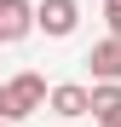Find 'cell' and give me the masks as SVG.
Here are the masks:
<instances>
[{
	"label": "cell",
	"instance_id": "4",
	"mask_svg": "<svg viewBox=\"0 0 121 127\" xmlns=\"http://www.w3.org/2000/svg\"><path fill=\"white\" fill-rule=\"evenodd\" d=\"M87 64H92V75H98V81H110V87H121V40H98Z\"/></svg>",
	"mask_w": 121,
	"mask_h": 127
},
{
	"label": "cell",
	"instance_id": "8",
	"mask_svg": "<svg viewBox=\"0 0 121 127\" xmlns=\"http://www.w3.org/2000/svg\"><path fill=\"white\" fill-rule=\"evenodd\" d=\"M115 127H121V121H115Z\"/></svg>",
	"mask_w": 121,
	"mask_h": 127
},
{
	"label": "cell",
	"instance_id": "6",
	"mask_svg": "<svg viewBox=\"0 0 121 127\" xmlns=\"http://www.w3.org/2000/svg\"><path fill=\"white\" fill-rule=\"evenodd\" d=\"M92 121H104V127L121 121V87H110V81L92 87Z\"/></svg>",
	"mask_w": 121,
	"mask_h": 127
},
{
	"label": "cell",
	"instance_id": "5",
	"mask_svg": "<svg viewBox=\"0 0 121 127\" xmlns=\"http://www.w3.org/2000/svg\"><path fill=\"white\" fill-rule=\"evenodd\" d=\"M46 104H52L58 116H69V121H75V116H92V93H87V87H52Z\"/></svg>",
	"mask_w": 121,
	"mask_h": 127
},
{
	"label": "cell",
	"instance_id": "2",
	"mask_svg": "<svg viewBox=\"0 0 121 127\" xmlns=\"http://www.w3.org/2000/svg\"><path fill=\"white\" fill-rule=\"evenodd\" d=\"M75 23H81V6L75 0H40L35 6V29H46V35H75Z\"/></svg>",
	"mask_w": 121,
	"mask_h": 127
},
{
	"label": "cell",
	"instance_id": "3",
	"mask_svg": "<svg viewBox=\"0 0 121 127\" xmlns=\"http://www.w3.org/2000/svg\"><path fill=\"white\" fill-rule=\"evenodd\" d=\"M35 29V6L29 0H0V46L6 40H23Z\"/></svg>",
	"mask_w": 121,
	"mask_h": 127
},
{
	"label": "cell",
	"instance_id": "7",
	"mask_svg": "<svg viewBox=\"0 0 121 127\" xmlns=\"http://www.w3.org/2000/svg\"><path fill=\"white\" fill-rule=\"evenodd\" d=\"M104 23H110V40H121V0L104 6Z\"/></svg>",
	"mask_w": 121,
	"mask_h": 127
},
{
	"label": "cell",
	"instance_id": "1",
	"mask_svg": "<svg viewBox=\"0 0 121 127\" xmlns=\"http://www.w3.org/2000/svg\"><path fill=\"white\" fill-rule=\"evenodd\" d=\"M40 104H46V81H40L35 69L12 75V81H0V121H23V116L40 110Z\"/></svg>",
	"mask_w": 121,
	"mask_h": 127
}]
</instances>
